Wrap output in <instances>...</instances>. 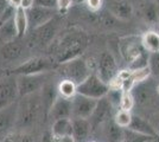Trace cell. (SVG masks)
Masks as SVG:
<instances>
[{
    "mask_svg": "<svg viewBox=\"0 0 159 142\" xmlns=\"http://www.w3.org/2000/svg\"><path fill=\"white\" fill-rule=\"evenodd\" d=\"M40 114H43V104L40 98V91L36 94L21 97L18 103V113H17V123L16 126L19 128H27L33 126Z\"/></svg>",
    "mask_w": 159,
    "mask_h": 142,
    "instance_id": "1",
    "label": "cell"
},
{
    "mask_svg": "<svg viewBox=\"0 0 159 142\" xmlns=\"http://www.w3.org/2000/svg\"><path fill=\"white\" fill-rule=\"evenodd\" d=\"M87 41L82 34L69 33L58 43L56 50L55 62L57 65L63 64L74 58L81 57L83 51L86 50Z\"/></svg>",
    "mask_w": 159,
    "mask_h": 142,
    "instance_id": "2",
    "label": "cell"
},
{
    "mask_svg": "<svg viewBox=\"0 0 159 142\" xmlns=\"http://www.w3.org/2000/svg\"><path fill=\"white\" fill-rule=\"evenodd\" d=\"M58 67L57 63L52 59H49L45 57H33L27 61L20 63L19 65L11 69L7 75L20 76V75H39L47 74L49 71H52L53 69Z\"/></svg>",
    "mask_w": 159,
    "mask_h": 142,
    "instance_id": "3",
    "label": "cell"
},
{
    "mask_svg": "<svg viewBox=\"0 0 159 142\" xmlns=\"http://www.w3.org/2000/svg\"><path fill=\"white\" fill-rule=\"evenodd\" d=\"M57 68H60L63 78L70 80L74 83H76L77 85L80 83H82L89 75L93 72L90 70L88 62L82 56L77 57V58H74L71 61L66 62L63 64H60Z\"/></svg>",
    "mask_w": 159,
    "mask_h": 142,
    "instance_id": "4",
    "label": "cell"
},
{
    "mask_svg": "<svg viewBox=\"0 0 159 142\" xmlns=\"http://www.w3.org/2000/svg\"><path fill=\"white\" fill-rule=\"evenodd\" d=\"M118 49H119L121 58L126 62L128 67L147 52L143 46L141 36H126L120 38L118 43Z\"/></svg>",
    "mask_w": 159,
    "mask_h": 142,
    "instance_id": "5",
    "label": "cell"
},
{
    "mask_svg": "<svg viewBox=\"0 0 159 142\" xmlns=\"http://www.w3.org/2000/svg\"><path fill=\"white\" fill-rule=\"evenodd\" d=\"M109 91V84L103 82L96 72H92L82 83L77 85V94L84 95L94 100H100L107 96Z\"/></svg>",
    "mask_w": 159,
    "mask_h": 142,
    "instance_id": "6",
    "label": "cell"
},
{
    "mask_svg": "<svg viewBox=\"0 0 159 142\" xmlns=\"http://www.w3.org/2000/svg\"><path fill=\"white\" fill-rule=\"evenodd\" d=\"M119 65L114 54L109 51L101 52L98 59V67H96V74L103 82L107 84H111L113 80L119 75Z\"/></svg>",
    "mask_w": 159,
    "mask_h": 142,
    "instance_id": "7",
    "label": "cell"
},
{
    "mask_svg": "<svg viewBox=\"0 0 159 142\" xmlns=\"http://www.w3.org/2000/svg\"><path fill=\"white\" fill-rule=\"evenodd\" d=\"M19 97L17 77L13 75H6L1 77L0 78V110L17 103V100Z\"/></svg>",
    "mask_w": 159,
    "mask_h": 142,
    "instance_id": "8",
    "label": "cell"
},
{
    "mask_svg": "<svg viewBox=\"0 0 159 142\" xmlns=\"http://www.w3.org/2000/svg\"><path fill=\"white\" fill-rule=\"evenodd\" d=\"M16 77H17V85H18L20 98L39 93L42 88L44 87V84L47 83V74L20 75Z\"/></svg>",
    "mask_w": 159,
    "mask_h": 142,
    "instance_id": "9",
    "label": "cell"
},
{
    "mask_svg": "<svg viewBox=\"0 0 159 142\" xmlns=\"http://www.w3.org/2000/svg\"><path fill=\"white\" fill-rule=\"evenodd\" d=\"M114 105L112 104V102L108 100V97L105 96L102 98L98 100L96 107L94 109L93 114L89 117V121L92 124L93 131L99 129L102 124H105L107 121H109L111 118L114 117Z\"/></svg>",
    "mask_w": 159,
    "mask_h": 142,
    "instance_id": "10",
    "label": "cell"
},
{
    "mask_svg": "<svg viewBox=\"0 0 159 142\" xmlns=\"http://www.w3.org/2000/svg\"><path fill=\"white\" fill-rule=\"evenodd\" d=\"M57 32H58V19L56 17L45 25L32 30L30 41L36 46H47L51 44Z\"/></svg>",
    "mask_w": 159,
    "mask_h": 142,
    "instance_id": "11",
    "label": "cell"
},
{
    "mask_svg": "<svg viewBox=\"0 0 159 142\" xmlns=\"http://www.w3.org/2000/svg\"><path fill=\"white\" fill-rule=\"evenodd\" d=\"M132 95L134 97L135 104L147 107L154 102L156 96L159 97L157 94V83L151 81L150 78L146 81L135 84L132 89Z\"/></svg>",
    "mask_w": 159,
    "mask_h": 142,
    "instance_id": "12",
    "label": "cell"
},
{
    "mask_svg": "<svg viewBox=\"0 0 159 142\" xmlns=\"http://www.w3.org/2000/svg\"><path fill=\"white\" fill-rule=\"evenodd\" d=\"M27 19H29V30L32 31L34 28L45 25L47 23L51 21L53 18H56L57 10L45 8L42 6H34L27 10Z\"/></svg>",
    "mask_w": 159,
    "mask_h": 142,
    "instance_id": "13",
    "label": "cell"
},
{
    "mask_svg": "<svg viewBox=\"0 0 159 142\" xmlns=\"http://www.w3.org/2000/svg\"><path fill=\"white\" fill-rule=\"evenodd\" d=\"M105 6L107 12L118 20H129L134 14L131 0H106Z\"/></svg>",
    "mask_w": 159,
    "mask_h": 142,
    "instance_id": "14",
    "label": "cell"
},
{
    "mask_svg": "<svg viewBox=\"0 0 159 142\" xmlns=\"http://www.w3.org/2000/svg\"><path fill=\"white\" fill-rule=\"evenodd\" d=\"M73 117L71 118H89L96 107L98 100L76 94L73 97Z\"/></svg>",
    "mask_w": 159,
    "mask_h": 142,
    "instance_id": "15",
    "label": "cell"
},
{
    "mask_svg": "<svg viewBox=\"0 0 159 142\" xmlns=\"http://www.w3.org/2000/svg\"><path fill=\"white\" fill-rule=\"evenodd\" d=\"M18 102L7 108L0 110V142L2 141L17 123Z\"/></svg>",
    "mask_w": 159,
    "mask_h": 142,
    "instance_id": "16",
    "label": "cell"
},
{
    "mask_svg": "<svg viewBox=\"0 0 159 142\" xmlns=\"http://www.w3.org/2000/svg\"><path fill=\"white\" fill-rule=\"evenodd\" d=\"M48 117H50L52 121L61 120V118H71L73 117V101L70 98L58 96L50 109Z\"/></svg>",
    "mask_w": 159,
    "mask_h": 142,
    "instance_id": "17",
    "label": "cell"
},
{
    "mask_svg": "<svg viewBox=\"0 0 159 142\" xmlns=\"http://www.w3.org/2000/svg\"><path fill=\"white\" fill-rule=\"evenodd\" d=\"M58 84H53L51 82H47L44 87L40 90V98H42V104H43V113L44 117L48 118L50 109L53 105L55 101L58 97Z\"/></svg>",
    "mask_w": 159,
    "mask_h": 142,
    "instance_id": "18",
    "label": "cell"
},
{
    "mask_svg": "<svg viewBox=\"0 0 159 142\" xmlns=\"http://www.w3.org/2000/svg\"><path fill=\"white\" fill-rule=\"evenodd\" d=\"M19 39L20 38H17L12 41L2 44V46L0 49V56L4 61L14 62L20 58V56L24 52V45L21 44Z\"/></svg>",
    "mask_w": 159,
    "mask_h": 142,
    "instance_id": "19",
    "label": "cell"
},
{
    "mask_svg": "<svg viewBox=\"0 0 159 142\" xmlns=\"http://www.w3.org/2000/svg\"><path fill=\"white\" fill-rule=\"evenodd\" d=\"M100 128L102 129V137L105 142H122L125 128H121L118 126L114 118H111L105 124H102Z\"/></svg>",
    "mask_w": 159,
    "mask_h": 142,
    "instance_id": "20",
    "label": "cell"
},
{
    "mask_svg": "<svg viewBox=\"0 0 159 142\" xmlns=\"http://www.w3.org/2000/svg\"><path fill=\"white\" fill-rule=\"evenodd\" d=\"M93 131L89 118H73V136L76 142H83Z\"/></svg>",
    "mask_w": 159,
    "mask_h": 142,
    "instance_id": "21",
    "label": "cell"
},
{
    "mask_svg": "<svg viewBox=\"0 0 159 142\" xmlns=\"http://www.w3.org/2000/svg\"><path fill=\"white\" fill-rule=\"evenodd\" d=\"M128 128L134 130V131H138L140 134H144V135L152 136V137H159L158 133L154 129L151 121H147L146 118H144V117H141L139 115L132 116V122H131Z\"/></svg>",
    "mask_w": 159,
    "mask_h": 142,
    "instance_id": "22",
    "label": "cell"
},
{
    "mask_svg": "<svg viewBox=\"0 0 159 142\" xmlns=\"http://www.w3.org/2000/svg\"><path fill=\"white\" fill-rule=\"evenodd\" d=\"M141 15L144 17L147 23H150L151 25L153 24H158L159 20V6L153 1V0H145L141 6Z\"/></svg>",
    "mask_w": 159,
    "mask_h": 142,
    "instance_id": "23",
    "label": "cell"
},
{
    "mask_svg": "<svg viewBox=\"0 0 159 142\" xmlns=\"http://www.w3.org/2000/svg\"><path fill=\"white\" fill-rule=\"evenodd\" d=\"M141 43L148 54L159 52V31H146L141 36Z\"/></svg>",
    "mask_w": 159,
    "mask_h": 142,
    "instance_id": "24",
    "label": "cell"
},
{
    "mask_svg": "<svg viewBox=\"0 0 159 142\" xmlns=\"http://www.w3.org/2000/svg\"><path fill=\"white\" fill-rule=\"evenodd\" d=\"M51 134L55 136L73 135V118H61L53 121Z\"/></svg>",
    "mask_w": 159,
    "mask_h": 142,
    "instance_id": "25",
    "label": "cell"
},
{
    "mask_svg": "<svg viewBox=\"0 0 159 142\" xmlns=\"http://www.w3.org/2000/svg\"><path fill=\"white\" fill-rule=\"evenodd\" d=\"M14 24L17 27L18 38H23L29 31V19H27V12L23 7H18L14 14Z\"/></svg>",
    "mask_w": 159,
    "mask_h": 142,
    "instance_id": "26",
    "label": "cell"
},
{
    "mask_svg": "<svg viewBox=\"0 0 159 142\" xmlns=\"http://www.w3.org/2000/svg\"><path fill=\"white\" fill-rule=\"evenodd\" d=\"M17 38H18V32H17V27L14 24V18L0 25V41L2 44L12 41Z\"/></svg>",
    "mask_w": 159,
    "mask_h": 142,
    "instance_id": "27",
    "label": "cell"
},
{
    "mask_svg": "<svg viewBox=\"0 0 159 142\" xmlns=\"http://www.w3.org/2000/svg\"><path fill=\"white\" fill-rule=\"evenodd\" d=\"M76 94H77V84L74 83L73 81L63 78L58 83V95L60 96L73 100V97Z\"/></svg>",
    "mask_w": 159,
    "mask_h": 142,
    "instance_id": "28",
    "label": "cell"
},
{
    "mask_svg": "<svg viewBox=\"0 0 159 142\" xmlns=\"http://www.w3.org/2000/svg\"><path fill=\"white\" fill-rule=\"evenodd\" d=\"M132 116L133 114L131 111H127V110H122V109H119L118 111H115L114 114V121L115 123L120 126L121 128H128L131 122H132Z\"/></svg>",
    "mask_w": 159,
    "mask_h": 142,
    "instance_id": "29",
    "label": "cell"
},
{
    "mask_svg": "<svg viewBox=\"0 0 159 142\" xmlns=\"http://www.w3.org/2000/svg\"><path fill=\"white\" fill-rule=\"evenodd\" d=\"M150 77H151V70H150L148 67L137 69V70H129V78L134 83V85L138 84V83L146 81V80H148Z\"/></svg>",
    "mask_w": 159,
    "mask_h": 142,
    "instance_id": "30",
    "label": "cell"
},
{
    "mask_svg": "<svg viewBox=\"0 0 159 142\" xmlns=\"http://www.w3.org/2000/svg\"><path fill=\"white\" fill-rule=\"evenodd\" d=\"M150 139H152V136L144 135V134H140L138 131H134L132 129L125 128L122 142H147Z\"/></svg>",
    "mask_w": 159,
    "mask_h": 142,
    "instance_id": "31",
    "label": "cell"
},
{
    "mask_svg": "<svg viewBox=\"0 0 159 142\" xmlns=\"http://www.w3.org/2000/svg\"><path fill=\"white\" fill-rule=\"evenodd\" d=\"M1 142H33V140L26 133L13 131V133H10Z\"/></svg>",
    "mask_w": 159,
    "mask_h": 142,
    "instance_id": "32",
    "label": "cell"
},
{
    "mask_svg": "<svg viewBox=\"0 0 159 142\" xmlns=\"http://www.w3.org/2000/svg\"><path fill=\"white\" fill-rule=\"evenodd\" d=\"M134 105H135V101H134V97H133L132 93L131 91H124L122 97H121V101H120L119 109L131 111Z\"/></svg>",
    "mask_w": 159,
    "mask_h": 142,
    "instance_id": "33",
    "label": "cell"
},
{
    "mask_svg": "<svg viewBox=\"0 0 159 142\" xmlns=\"http://www.w3.org/2000/svg\"><path fill=\"white\" fill-rule=\"evenodd\" d=\"M148 68L151 70V76L156 77V78H159V52L150 54Z\"/></svg>",
    "mask_w": 159,
    "mask_h": 142,
    "instance_id": "34",
    "label": "cell"
},
{
    "mask_svg": "<svg viewBox=\"0 0 159 142\" xmlns=\"http://www.w3.org/2000/svg\"><path fill=\"white\" fill-rule=\"evenodd\" d=\"M86 7L90 11V12H99L100 10L102 8V6L105 5L103 0H86L84 1Z\"/></svg>",
    "mask_w": 159,
    "mask_h": 142,
    "instance_id": "35",
    "label": "cell"
},
{
    "mask_svg": "<svg viewBox=\"0 0 159 142\" xmlns=\"http://www.w3.org/2000/svg\"><path fill=\"white\" fill-rule=\"evenodd\" d=\"M74 4V0H57V12L64 14L66 13Z\"/></svg>",
    "mask_w": 159,
    "mask_h": 142,
    "instance_id": "36",
    "label": "cell"
},
{
    "mask_svg": "<svg viewBox=\"0 0 159 142\" xmlns=\"http://www.w3.org/2000/svg\"><path fill=\"white\" fill-rule=\"evenodd\" d=\"M36 6H42L45 8L57 10V0H34Z\"/></svg>",
    "mask_w": 159,
    "mask_h": 142,
    "instance_id": "37",
    "label": "cell"
},
{
    "mask_svg": "<svg viewBox=\"0 0 159 142\" xmlns=\"http://www.w3.org/2000/svg\"><path fill=\"white\" fill-rule=\"evenodd\" d=\"M50 142H76L73 135L66 136H55L51 134L50 136Z\"/></svg>",
    "mask_w": 159,
    "mask_h": 142,
    "instance_id": "38",
    "label": "cell"
},
{
    "mask_svg": "<svg viewBox=\"0 0 159 142\" xmlns=\"http://www.w3.org/2000/svg\"><path fill=\"white\" fill-rule=\"evenodd\" d=\"M34 6V0H21V5L20 7H23L24 10H30L31 7Z\"/></svg>",
    "mask_w": 159,
    "mask_h": 142,
    "instance_id": "39",
    "label": "cell"
},
{
    "mask_svg": "<svg viewBox=\"0 0 159 142\" xmlns=\"http://www.w3.org/2000/svg\"><path fill=\"white\" fill-rule=\"evenodd\" d=\"M7 6H8L7 0H0V17L2 15V13H4V11L7 8Z\"/></svg>",
    "mask_w": 159,
    "mask_h": 142,
    "instance_id": "40",
    "label": "cell"
},
{
    "mask_svg": "<svg viewBox=\"0 0 159 142\" xmlns=\"http://www.w3.org/2000/svg\"><path fill=\"white\" fill-rule=\"evenodd\" d=\"M151 123L153 124L154 129L157 130V133H158V136H159V114H158V115L154 116V120H153V121H151Z\"/></svg>",
    "mask_w": 159,
    "mask_h": 142,
    "instance_id": "41",
    "label": "cell"
},
{
    "mask_svg": "<svg viewBox=\"0 0 159 142\" xmlns=\"http://www.w3.org/2000/svg\"><path fill=\"white\" fill-rule=\"evenodd\" d=\"M7 2H8V5L16 7V8L20 7V5H21V0H7Z\"/></svg>",
    "mask_w": 159,
    "mask_h": 142,
    "instance_id": "42",
    "label": "cell"
},
{
    "mask_svg": "<svg viewBox=\"0 0 159 142\" xmlns=\"http://www.w3.org/2000/svg\"><path fill=\"white\" fill-rule=\"evenodd\" d=\"M147 142H159V137H152V139H150Z\"/></svg>",
    "mask_w": 159,
    "mask_h": 142,
    "instance_id": "43",
    "label": "cell"
},
{
    "mask_svg": "<svg viewBox=\"0 0 159 142\" xmlns=\"http://www.w3.org/2000/svg\"><path fill=\"white\" fill-rule=\"evenodd\" d=\"M7 74H5V72H4V71H1V70H0V78H1V77H4V76H6Z\"/></svg>",
    "mask_w": 159,
    "mask_h": 142,
    "instance_id": "44",
    "label": "cell"
},
{
    "mask_svg": "<svg viewBox=\"0 0 159 142\" xmlns=\"http://www.w3.org/2000/svg\"><path fill=\"white\" fill-rule=\"evenodd\" d=\"M84 1L86 0H74V2H82V4H84Z\"/></svg>",
    "mask_w": 159,
    "mask_h": 142,
    "instance_id": "45",
    "label": "cell"
},
{
    "mask_svg": "<svg viewBox=\"0 0 159 142\" xmlns=\"http://www.w3.org/2000/svg\"><path fill=\"white\" fill-rule=\"evenodd\" d=\"M157 94L159 96V83H157Z\"/></svg>",
    "mask_w": 159,
    "mask_h": 142,
    "instance_id": "46",
    "label": "cell"
},
{
    "mask_svg": "<svg viewBox=\"0 0 159 142\" xmlns=\"http://www.w3.org/2000/svg\"><path fill=\"white\" fill-rule=\"evenodd\" d=\"M153 1H154V2H156V4H157V5L159 6V0H153Z\"/></svg>",
    "mask_w": 159,
    "mask_h": 142,
    "instance_id": "47",
    "label": "cell"
},
{
    "mask_svg": "<svg viewBox=\"0 0 159 142\" xmlns=\"http://www.w3.org/2000/svg\"><path fill=\"white\" fill-rule=\"evenodd\" d=\"M157 25H158V27H159V20H158V24H157Z\"/></svg>",
    "mask_w": 159,
    "mask_h": 142,
    "instance_id": "48",
    "label": "cell"
},
{
    "mask_svg": "<svg viewBox=\"0 0 159 142\" xmlns=\"http://www.w3.org/2000/svg\"><path fill=\"white\" fill-rule=\"evenodd\" d=\"M90 142H98V141H90Z\"/></svg>",
    "mask_w": 159,
    "mask_h": 142,
    "instance_id": "49",
    "label": "cell"
}]
</instances>
